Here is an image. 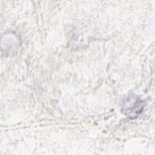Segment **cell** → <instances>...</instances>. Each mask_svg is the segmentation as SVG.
Here are the masks:
<instances>
[{
	"label": "cell",
	"instance_id": "cell-1",
	"mask_svg": "<svg viewBox=\"0 0 155 155\" xmlns=\"http://www.w3.org/2000/svg\"><path fill=\"white\" fill-rule=\"evenodd\" d=\"M146 102L140 96L131 94L122 101V111L130 119H135L143 111Z\"/></svg>",
	"mask_w": 155,
	"mask_h": 155
}]
</instances>
